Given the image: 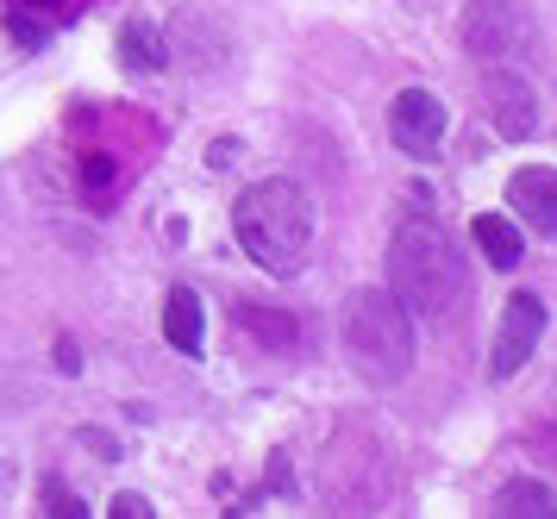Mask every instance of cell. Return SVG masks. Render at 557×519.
<instances>
[{"mask_svg":"<svg viewBox=\"0 0 557 519\" xmlns=\"http://www.w3.org/2000/svg\"><path fill=\"white\" fill-rule=\"evenodd\" d=\"M163 338L188 357H201V338H207V320H201V295L195 288H170L163 300Z\"/></svg>","mask_w":557,"mask_h":519,"instance_id":"9c48e42d","label":"cell"},{"mask_svg":"<svg viewBox=\"0 0 557 519\" xmlns=\"http://www.w3.org/2000/svg\"><path fill=\"white\" fill-rule=\"evenodd\" d=\"M232 232L270 275H295L313 245V200L295 182H257L232 200Z\"/></svg>","mask_w":557,"mask_h":519,"instance_id":"7a4b0ae2","label":"cell"},{"mask_svg":"<svg viewBox=\"0 0 557 519\" xmlns=\"http://www.w3.org/2000/svg\"><path fill=\"white\" fill-rule=\"evenodd\" d=\"M476 245H482V257L495 263V270H520V257H527V245H520V225L513 220H502V213H482L476 225Z\"/></svg>","mask_w":557,"mask_h":519,"instance_id":"30bf717a","label":"cell"},{"mask_svg":"<svg viewBox=\"0 0 557 519\" xmlns=\"http://www.w3.org/2000/svg\"><path fill=\"white\" fill-rule=\"evenodd\" d=\"M120 63L126 70H157L163 63V38L151 32V20H126V32H120Z\"/></svg>","mask_w":557,"mask_h":519,"instance_id":"7c38bea8","label":"cell"},{"mask_svg":"<svg viewBox=\"0 0 557 519\" xmlns=\"http://www.w3.org/2000/svg\"><path fill=\"white\" fill-rule=\"evenodd\" d=\"M488 120L502 138H532L539 132V107H532V88L513 70L488 75Z\"/></svg>","mask_w":557,"mask_h":519,"instance_id":"ba28073f","label":"cell"},{"mask_svg":"<svg viewBox=\"0 0 557 519\" xmlns=\"http://www.w3.org/2000/svg\"><path fill=\"white\" fill-rule=\"evenodd\" d=\"M345 350L363 382H376V388L401 382L413 370V313L388 288H357L345 300Z\"/></svg>","mask_w":557,"mask_h":519,"instance_id":"3957f363","label":"cell"},{"mask_svg":"<svg viewBox=\"0 0 557 519\" xmlns=\"http://www.w3.org/2000/svg\"><path fill=\"white\" fill-rule=\"evenodd\" d=\"M388 132H395V145L401 150L432 157L438 138H445V107H438V95H426V88H401V95L388 100Z\"/></svg>","mask_w":557,"mask_h":519,"instance_id":"8992f818","label":"cell"},{"mask_svg":"<svg viewBox=\"0 0 557 519\" xmlns=\"http://www.w3.org/2000/svg\"><path fill=\"white\" fill-rule=\"evenodd\" d=\"M545 338V300L539 295H520L502 307V325H495V357H488V375L495 382H507V375H520L527 370V357H532V345Z\"/></svg>","mask_w":557,"mask_h":519,"instance_id":"5b68a950","label":"cell"},{"mask_svg":"<svg viewBox=\"0 0 557 519\" xmlns=\"http://www.w3.org/2000/svg\"><path fill=\"white\" fill-rule=\"evenodd\" d=\"M20 7H57V0H20Z\"/></svg>","mask_w":557,"mask_h":519,"instance_id":"9a60e30c","label":"cell"},{"mask_svg":"<svg viewBox=\"0 0 557 519\" xmlns=\"http://www.w3.org/2000/svg\"><path fill=\"white\" fill-rule=\"evenodd\" d=\"M495 507H502V519H552L557 514V495L545 489V482H507L502 495H495Z\"/></svg>","mask_w":557,"mask_h":519,"instance_id":"8fae6325","label":"cell"},{"mask_svg":"<svg viewBox=\"0 0 557 519\" xmlns=\"http://www.w3.org/2000/svg\"><path fill=\"white\" fill-rule=\"evenodd\" d=\"M463 45L482 63H507V57H527L532 50V20L520 0H470L463 13Z\"/></svg>","mask_w":557,"mask_h":519,"instance_id":"277c9868","label":"cell"},{"mask_svg":"<svg viewBox=\"0 0 557 519\" xmlns=\"http://www.w3.org/2000/svg\"><path fill=\"white\" fill-rule=\"evenodd\" d=\"M388 295L420 320H445V313H457V300L470 295L463 257H457L451 232L438 220H426V213L401 220L395 245H388Z\"/></svg>","mask_w":557,"mask_h":519,"instance_id":"6da1fadb","label":"cell"},{"mask_svg":"<svg viewBox=\"0 0 557 519\" xmlns=\"http://www.w3.org/2000/svg\"><path fill=\"white\" fill-rule=\"evenodd\" d=\"M107 514H113V519H145V514H151V501H145V495H113Z\"/></svg>","mask_w":557,"mask_h":519,"instance_id":"5bb4252c","label":"cell"},{"mask_svg":"<svg viewBox=\"0 0 557 519\" xmlns=\"http://www.w3.org/2000/svg\"><path fill=\"white\" fill-rule=\"evenodd\" d=\"M38 501H45V514H57V519H88V501H82L70 482H57V475H45Z\"/></svg>","mask_w":557,"mask_h":519,"instance_id":"4fadbf2b","label":"cell"},{"mask_svg":"<svg viewBox=\"0 0 557 519\" xmlns=\"http://www.w3.org/2000/svg\"><path fill=\"white\" fill-rule=\"evenodd\" d=\"M507 207H513L532 232L557 238V170H545V163L513 170V182H507Z\"/></svg>","mask_w":557,"mask_h":519,"instance_id":"52a82bcc","label":"cell"}]
</instances>
